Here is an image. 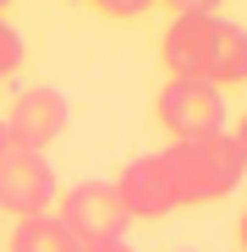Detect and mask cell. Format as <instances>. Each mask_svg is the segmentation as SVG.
Segmentation results:
<instances>
[{"mask_svg":"<svg viewBox=\"0 0 247 252\" xmlns=\"http://www.w3.org/2000/svg\"><path fill=\"white\" fill-rule=\"evenodd\" d=\"M159 55L171 77L203 82V88H231V82H247V28L220 17L214 6H176L171 28L159 38Z\"/></svg>","mask_w":247,"mask_h":252,"instance_id":"obj_1","label":"cell"},{"mask_svg":"<svg viewBox=\"0 0 247 252\" xmlns=\"http://www.w3.org/2000/svg\"><path fill=\"white\" fill-rule=\"evenodd\" d=\"M165 164H171V181H176V203H214V197L236 192L242 176H247V154L236 148L231 132L171 143Z\"/></svg>","mask_w":247,"mask_h":252,"instance_id":"obj_2","label":"cell"},{"mask_svg":"<svg viewBox=\"0 0 247 252\" xmlns=\"http://www.w3.org/2000/svg\"><path fill=\"white\" fill-rule=\"evenodd\" d=\"M71 236V247H105V241H121L127 236V208L115 197V181H77L66 192V208L55 214Z\"/></svg>","mask_w":247,"mask_h":252,"instance_id":"obj_3","label":"cell"},{"mask_svg":"<svg viewBox=\"0 0 247 252\" xmlns=\"http://www.w3.org/2000/svg\"><path fill=\"white\" fill-rule=\"evenodd\" d=\"M154 115H159V126H165L176 143L225 132V99H220V88H203V82H187V77H171V82L159 88Z\"/></svg>","mask_w":247,"mask_h":252,"instance_id":"obj_4","label":"cell"},{"mask_svg":"<svg viewBox=\"0 0 247 252\" xmlns=\"http://www.w3.org/2000/svg\"><path fill=\"white\" fill-rule=\"evenodd\" d=\"M55 203V170L44 154H28V148H11L0 159V214L11 220H33V214H50Z\"/></svg>","mask_w":247,"mask_h":252,"instance_id":"obj_5","label":"cell"},{"mask_svg":"<svg viewBox=\"0 0 247 252\" xmlns=\"http://www.w3.org/2000/svg\"><path fill=\"white\" fill-rule=\"evenodd\" d=\"M115 197H121V208H127V220H165V214L181 208L165 154H138L127 170L115 176Z\"/></svg>","mask_w":247,"mask_h":252,"instance_id":"obj_6","label":"cell"},{"mask_svg":"<svg viewBox=\"0 0 247 252\" xmlns=\"http://www.w3.org/2000/svg\"><path fill=\"white\" fill-rule=\"evenodd\" d=\"M6 132H11V148L44 154L66 132V94L61 88H22L6 110Z\"/></svg>","mask_w":247,"mask_h":252,"instance_id":"obj_7","label":"cell"},{"mask_svg":"<svg viewBox=\"0 0 247 252\" xmlns=\"http://www.w3.org/2000/svg\"><path fill=\"white\" fill-rule=\"evenodd\" d=\"M11 252H77V247H71V236L55 214H33V220H17Z\"/></svg>","mask_w":247,"mask_h":252,"instance_id":"obj_8","label":"cell"},{"mask_svg":"<svg viewBox=\"0 0 247 252\" xmlns=\"http://www.w3.org/2000/svg\"><path fill=\"white\" fill-rule=\"evenodd\" d=\"M17 66H22V33L6 22V11H0V82H6Z\"/></svg>","mask_w":247,"mask_h":252,"instance_id":"obj_9","label":"cell"},{"mask_svg":"<svg viewBox=\"0 0 247 252\" xmlns=\"http://www.w3.org/2000/svg\"><path fill=\"white\" fill-rule=\"evenodd\" d=\"M99 11L127 22V17H143V11H148V0H99Z\"/></svg>","mask_w":247,"mask_h":252,"instance_id":"obj_10","label":"cell"},{"mask_svg":"<svg viewBox=\"0 0 247 252\" xmlns=\"http://www.w3.org/2000/svg\"><path fill=\"white\" fill-rule=\"evenodd\" d=\"M77 252H132L127 241H105V247H77Z\"/></svg>","mask_w":247,"mask_h":252,"instance_id":"obj_11","label":"cell"},{"mask_svg":"<svg viewBox=\"0 0 247 252\" xmlns=\"http://www.w3.org/2000/svg\"><path fill=\"white\" fill-rule=\"evenodd\" d=\"M11 154V132H6V115H0V159Z\"/></svg>","mask_w":247,"mask_h":252,"instance_id":"obj_12","label":"cell"},{"mask_svg":"<svg viewBox=\"0 0 247 252\" xmlns=\"http://www.w3.org/2000/svg\"><path fill=\"white\" fill-rule=\"evenodd\" d=\"M231 137H236V148L247 154V115H242V126H236V132H231Z\"/></svg>","mask_w":247,"mask_h":252,"instance_id":"obj_13","label":"cell"},{"mask_svg":"<svg viewBox=\"0 0 247 252\" xmlns=\"http://www.w3.org/2000/svg\"><path fill=\"white\" fill-rule=\"evenodd\" d=\"M236 241H242V252H247V208H242V220H236Z\"/></svg>","mask_w":247,"mask_h":252,"instance_id":"obj_14","label":"cell"}]
</instances>
